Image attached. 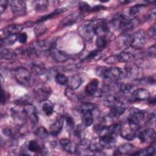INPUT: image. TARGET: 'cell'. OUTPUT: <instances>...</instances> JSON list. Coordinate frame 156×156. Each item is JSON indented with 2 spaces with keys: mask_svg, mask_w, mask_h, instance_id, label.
<instances>
[{
  "mask_svg": "<svg viewBox=\"0 0 156 156\" xmlns=\"http://www.w3.org/2000/svg\"><path fill=\"white\" fill-rule=\"evenodd\" d=\"M66 9L65 8H60V9H55L54 12L50 13L49 14H48V15H46L44 16H41V18H40L39 19L37 20V21H36L37 23H43V21H46L48 20H49V19H51L58 15H60V13L65 12L66 10Z\"/></svg>",
  "mask_w": 156,
  "mask_h": 156,
  "instance_id": "836d02e7",
  "label": "cell"
},
{
  "mask_svg": "<svg viewBox=\"0 0 156 156\" xmlns=\"http://www.w3.org/2000/svg\"><path fill=\"white\" fill-rule=\"evenodd\" d=\"M125 110H126L125 107L122 106L121 105L113 106L110 108L109 116L112 118L117 119L119 118L124 113Z\"/></svg>",
  "mask_w": 156,
  "mask_h": 156,
  "instance_id": "f1b7e54d",
  "label": "cell"
},
{
  "mask_svg": "<svg viewBox=\"0 0 156 156\" xmlns=\"http://www.w3.org/2000/svg\"><path fill=\"white\" fill-rule=\"evenodd\" d=\"M104 9H105V7H104L103 5H96L94 7H93V8L91 9V11L90 12H97V11H99L101 10H103Z\"/></svg>",
  "mask_w": 156,
  "mask_h": 156,
  "instance_id": "e7e4bbea",
  "label": "cell"
},
{
  "mask_svg": "<svg viewBox=\"0 0 156 156\" xmlns=\"http://www.w3.org/2000/svg\"><path fill=\"white\" fill-rule=\"evenodd\" d=\"M82 83V78L78 74H74L68 78L67 86L68 88L75 90L78 88Z\"/></svg>",
  "mask_w": 156,
  "mask_h": 156,
  "instance_id": "d4e9b609",
  "label": "cell"
},
{
  "mask_svg": "<svg viewBox=\"0 0 156 156\" xmlns=\"http://www.w3.org/2000/svg\"><path fill=\"white\" fill-rule=\"evenodd\" d=\"M32 49L34 55H39L43 53L50 51V50L55 46V43L54 40H39L34 43L30 45Z\"/></svg>",
  "mask_w": 156,
  "mask_h": 156,
  "instance_id": "277c9868",
  "label": "cell"
},
{
  "mask_svg": "<svg viewBox=\"0 0 156 156\" xmlns=\"http://www.w3.org/2000/svg\"><path fill=\"white\" fill-rule=\"evenodd\" d=\"M101 50H99L98 49L94 50L93 51H91L89 52V54L87 55V57L85 58V60H93L95 57H96L100 53Z\"/></svg>",
  "mask_w": 156,
  "mask_h": 156,
  "instance_id": "db71d44e",
  "label": "cell"
},
{
  "mask_svg": "<svg viewBox=\"0 0 156 156\" xmlns=\"http://www.w3.org/2000/svg\"><path fill=\"white\" fill-rule=\"evenodd\" d=\"M133 149V145L130 143H124L119 146L115 151V155H125L130 153Z\"/></svg>",
  "mask_w": 156,
  "mask_h": 156,
  "instance_id": "d6a6232c",
  "label": "cell"
},
{
  "mask_svg": "<svg viewBox=\"0 0 156 156\" xmlns=\"http://www.w3.org/2000/svg\"><path fill=\"white\" fill-rule=\"evenodd\" d=\"M155 147L152 146H149L146 148L141 149L136 152L134 153L133 155H153L155 154Z\"/></svg>",
  "mask_w": 156,
  "mask_h": 156,
  "instance_id": "b9f144b4",
  "label": "cell"
},
{
  "mask_svg": "<svg viewBox=\"0 0 156 156\" xmlns=\"http://www.w3.org/2000/svg\"><path fill=\"white\" fill-rule=\"evenodd\" d=\"M78 33L80 36L87 41H91L94 37V31L93 21H88L80 25L78 28Z\"/></svg>",
  "mask_w": 156,
  "mask_h": 156,
  "instance_id": "52a82bcc",
  "label": "cell"
},
{
  "mask_svg": "<svg viewBox=\"0 0 156 156\" xmlns=\"http://www.w3.org/2000/svg\"><path fill=\"white\" fill-rule=\"evenodd\" d=\"M14 76L18 83L24 87L30 86L32 82V77L30 73L26 68L20 67L15 69Z\"/></svg>",
  "mask_w": 156,
  "mask_h": 156,
  "instance_id": "5b68a950",
  "label": "cell"
},
{
  "mask_svg": "<svg viewBox=\"0 0 156 156\" xmlns=\"http://www.w3.org/2000/svg\"><path fill=\"white\" fill-rule=\"evenodd\" d=\"M27 40V35L25 32H21L18 35V40L20 43L24 44Z\"/></svg>",
  "mask_w": 156,
  "mask_h": 156,
  "instance_id": "680465c9",
  "label": "cell"
},
{
  "mask_svg": "<svg viewBox=\"0 0 156 156\" xmlns=\"http://www.w3.org/2000/svg\"><path fill=\"white\" fill-rule=\"evenodd\" d=\"M63 121L64 117L60 116L59 117H57L55 122L51 125L49 132L52 136H57L60 133L63 126Z\"/></svg>",
  "mask_w": 156,
  "mask_h": 156,
  "instance_id": "ac0fdd59",
  "label": "cell"
},
{
  "mask_svg": "<svg viewBox=\"0 0 156 156\" xmlns=\"http://www.w3.org/2000/svg\"><path fill=\"white\" fill-rule=\"evenodd\" d=\"M2 132L5 136H7L8 137H10V138H14V136H13L14 133H13L12 130L10 128H9V127L4 128L3 130H2Z\"/></svg>",
  "mask_w": 156,
  "mask_h": 156,
  "instance_id": "94428289",
  "label": "cell"
},
{
  "mask_svg": "<svg viewBox=\"0 0 156 156\" xmlns=\"http://www.w3.org/2000/svg\"><path fill=\"white\" fill-rule=\"evenodd\" d=\"M9 1L6 0H1L0 1V13L2 14L4 12H5V9H7L8 4H9Z\"/></svg>",
  "mask_w": 156,
  "mask_h": 156,
  "instance_id": "91938a15",
  "label": "cell"
},
{
  "mask_svg": "<svg viewBox=\"0 0 156 156\" xmlns=\"http://www.w3.org/2000/svg\"><path fill=\"white\" fill-rule=\"evenodd\" d=\"M155 45L154 44L151 47H150L148 49V54L153 57H155Z\"/></svg>",
  "mask_w": 156,
  "mask_h": 156,
  "instance_id": "be15d7a7",
  "label": "cell"
},
{
  "mask_svg": "<svg viewBox=\"0 0 156 156\" xmlns=\"http://www.w3.org/2000/svg\"><path fill=\"white\" fill-rule=\"evenodd\" d=\"M108 64H115L119 62V60L117 55H112L106 58L104 60Z\"/></svg>",
  "mask_w": 156,
  "mask_h": 156,
  "instance_id": "11a10c76",
  "label": "cell"
},
{
  "mask_svg": "<svg viewBox=\"0 0 156 156\" xmlns=\"http://www.w3.org/2000/svg\"><path fill=\"white\" fill-rule=\"evenodd\" d=\"M18 40V35L9 34L1 38V46H8L13 44Z\"/></svg>",
  "mask_w": 156,
  "mask_h": 156,
  "instance_id": "f546056e",
  "label": "cell"
},
{
  "mask_svg": "<svg viewBox=\"0 0 156 156\" xmlns=\"http://www.w3.org/2000/svg\"><path fill=\"white\" fill-rule=\"evenodd\" d=\"M138 24L137 19L132 18L123 13L118 14L112 21V25L123 32L133 29Z\"/></svg>",
  "mask_w": 156,
  "mask_h": 156,
  "instance_id": "6da1fadb",
  "label": "cell"
},
{
  "mask_svg": "<svg viewBox=\"0 0 156 156\" xmlns=\"http://www.w3.org/2000/svg\"><path fill=\"white\" fill-rule=\"evenodd\" d=\"M68 77H66L64 74L57 73L55 76V81L57 83L61 85H67Z\"/></svg>",
  "mask_w": 156,
  "mask_h": 156,
  "instance_id": "bcb514c9",
  "label": "cell"
},
{
  "mask_svg": "<svg viewBox=\"0 0 156 156\" xmlns=\"http://www.w3.org/2000/svg\"><path fill=\"white\" fill-rule=\"evenodd\" d=\"M118 88L121 93L126 94L130 91L131 89L132 88V86L127 83H121L119 85Z\"/></svg>",
  "mask_w": 156,
  "mask_h": 156,
  "instance_id": "f907efd6",
  "label": "cell"
},
{
  "mask_svg": "<svg viewBox=\"0 0 156 156\" xmlns=\"http://www.w3.org/2000/svg\"><path fill=\"white\" fill-rule=\"evenodd\" d=\"M132 35L124 34L117 38V45L121 49H126L130 46Z\"/></svg>",
  "mask_w": 156,
  "mask_h": 156,
  "instance_id": "44dd1931",
  "label": "cell"
},
{
  "mask_svg": "<svg viewBox=\"0 0 156 156\" xmlns=\"http://www.w3.org/2000/svg\"><path fill=\"white\" fill-rule=\"evenodd\" d=\"M96 74L104 80L112 82H117L124 74L122 70L119 68H106L104 66H99L97 68Z\"/></svg>",
  "mask_w": 156,
  "mask_h": 156,
  "instance_id": "7a4b0ae2",
  "label": "cell"
},
{
  "mask_svg": "<svg viewBox=\"0 0 156 156\" xmlns=\"http://www.w3.org/2000/svg\"><path fill=\"white\" fill-rule=\"evenodd\" d=\"M99 82L98 79L91 80L85 87V93L88 96H93L96 93L98 90Z\"/></svg>",
  "mask_w": 156,
  "mask_h": 156,
  "instance_id": "cb8c5ba5",
  "label": "cell"
},
{
  "mask_svg": "<svg viewBox=\"0 0 156 156\" xmlns=\"http://www.w3.org/2000/svg\"><path fill=\"white\" fill-rule=\"evenodd\" d=\"M147 41V34L143 30H139L132 35L130 47L134 49L143 48Z\"/></svg>",
  "mask_w": 156,
  "mask_h": 156,
  "instance_id": "8992f818",
  "label": "cell"
},
{
  "mask_svg": "<svg viewBox=\"0 0 156 156\" xmlns=\"http://www.w3.org/2000/svg\"><path fill=\"white\" fill-rule=\"evenodd\" d=\"M147 101H148V103L151 105H154L155 104V96H149Z\"/></svg>",
  "mask_w": 156,
  "mask_h": 156,
  "instance_id": "03108f58",
  "label": "cell"
},
{
  "mask_svg": "<svg viewBox=\"0 0 156 156\" xmlns=\"http://www.w3.org/2000/svg\"><path fill=\"white\" fill-rule=\"evenodd\" d=\"M138 137L141 143H152L155 140V132L152 128H148L139 133Z\"/></svg>",
  "mask_w": 156,
  "mask_h": 156,
  "instance_id": "4fadbf2b",
  "label": "cell"
},
{
  "mask_svg": "<svg viewBox=\"0 0 156 156\" xmlns=\"http://www.w3.org/2000/svg\"><path fill=\"white\" fill-rule=\"evenodd\" d=\"M51 94V87L46 84H40L34 90V95L38 102H43L48 100Z\"/></svg>",
  "mask_w": 156,
  "mask_h": 156,
  "instance_id": "ba28073f",
  "label": "cell"
},
{
  "mask_svg": "<svg viewBox=\"0 0 156 156\" xmlns=\"http://www.w3.org/2000/svg\"><path fill=\"white\" fill-rule=\"evenodd\" d=\"M30 97L24 96V97H21L19 99L16 100L15 101V104L17 105H26L29 104H31L30 102Z\"/></svg>",
  "mask_w": 156,
  "mask_h": 156,
  "instance_id": "816d5d0a",
  "label": "cell"
},
{
  "mask_svg": "<svg viewBox=\"0 0 156 156\" xmlns=\"http://www.w3.org/2000/svg\"><path fill=\"white\" fill-rule=\"evenodd\" d=\"M60 144L62 148L67 152L70 154H73L76 152V147L70 140L68 138H62L60 140Z\"/></svg>",
  "mask_w": 156,
  "mask_h": 156,
  "instance_id": "484cf974",
  "label": "cell"
},
{
  "mask_svg": "<svg viewBox=\"0 0 156 156\" xmlns=\"http://www.w3.org/2000/svg\"><path fill=\"white\" fill-rule=\"evenodd\" d=\"M124 71L126 76L129 79L132 80H138L142 76L141 68L138 67L136 64L131 63L130 62L126 63Z\"/></svg>",
  "mask_w": 156,
  "mask_h": 156,
  "instance_id": "30bf717a",
  "label": "cell"
},
{
  "mask_svg": "<svg viewBox=\"0 0 156 156\" xmlns=\"http://www.w3.org/2000/svg\"><path fill=\"white\" fill-rule=\"evenodd\" d=\"M27 149L29 151L37 154H43L44 152V148L41 147L35 140L29 141L27 145Z\"/></svg>",
  "mask_w": 156,
  "mask_h": 156,
  "instance_id": "1f68e13d",
  "label": "cell"
},
{
  "mask_svg": "<svg viewBox=\"0 0 156 156\" xmlns=\"http://www.w3.org/2000/svg\"><path fill=\"white\" fill-rule=\"evenodd\" d=\"M145 119L144 113L140 110L133 108L127 117V124L135 131H137L141 126Z\"/></svg>",
  "mask_w": 156,
  "mask_h": 156,
  "instance_id": "3957f363",
  "label": "cell"
},
{
  "mask_svg": "<svg viewBox=\"0 0 156 156\" xmlns=\"http://www.w3.org/2000/svg\"><path fill=\"white\" fill-rule=\"evenodd\" d=\"M23 112L26 116L30 120L33 125H35L38 123L39 119L37 109L35 106L32 104L26 105L23 108Z\"/></svg>",
  "mask_w": 156,
  "mask_h": 156,
  "instance_id": "7c38bea8",
  "label": "cell"
},
{
  "mask_svg": "<svg viewBox=\"0 0 156 156\" xmlns=\"http://www.w3.org/2000/svg\"><path fill=\"white\" fill-rule=\"evenodd\" d=\"M79 9L80 11L83 12H90L91 11V6L89 4H88L86 2H80L79 3Z\"/></svg>",
  "mask_w": 156,
  "mask_h": 156,
  "instance_id": "f5cc1de1",
  "label": "cell"
},
{
  "mask_svg": "<svg viewBox=\"0 0 156 156\" xmlns=\"http://www.w3.org/2000/svg\"><path fill=\"white\" fill-rule=\"evenodd\" d=\"M65 94L69 99L72 100V101H76L78 99L76 94L73 91V90H71L69 88H66L65 89Z\"/></svg>",
  "mask_w": 156,
  "mask_h": 156,
  "instance_id": "681fc988",
  "label": "cell"
},
{
  "mask_svg": "<svg viewBox=\"0 0 156 156\" xmlns=\"http://www.w3.org/2000/svg\"><path fill=\"white\" fill-rule=\"evenodd\" d=\"M65 121L66 122L67 126L71 129L74 130V129L75 127V123H74V121L73 119V118L71 116H65Z\"/></svg>",
  "mask_w": 156,
  "mask_h": 156,
  "instance_id": "9f6ffc18",
  "label": "cell"
},
{
  "mask_svg": "<svg viewBox=\"0 0 156 156\" xmlns=\"http://www.w3.org/2000/svg\"><path fill=\"white\" fill-rule=\"evenodd\" d=\"M99 139L100 144L102 147L103 149L112 148L115 145V137L109 134H105L102 136H99Z\"/></svg>",
  "mask_w": 156,
  "mask_h": 156,
  "instance_id": "d6986e66",
  "label": "cell"
},
{
  "mask_svg": "<svg viewBox=\"0 0 156 156\" xmlns=\"http://www.w3.org/2000/svg\"><path fill=\"white\" fill-rule=\"evenodd\" d=\"M7 99H8V96L7 94V93L2 88L1 93V104H5Z\"/></svg>",
  "mask_w": 156,
  "mask_h": 156,
  "instance_id": "6125c7cd",
  "label": "cell"
},
{
  "mask_svg": "<svg viewBox=\"0 0 156 156\" xmlns=\"http://www.w3.org/2000/svg\"><path fill=\"white\" fill-rule=\"evenodd\" d=\"M49 54L52 59L57 62H65L68 59V54L65 52L57 49L55 46L50 50Z\"/></svg>",
  "mask_w": 156,
  "mask_h": 156,
  "instance_id": "9a60e30c",
  "label": "cell"
},
{
  "mask_svg": "<svg viewBox=\"0 0 156 156\" xmlns=\"http://www.w3.org/2000/svg\"><path fill=\"white\" fill-rule=\"evenodd\" d=\"M79 16L80 13L78 12H74L68 15L60 21L59 24V27L62 28L74 25L76 22H77L79 18Z\"/></svg>",
  "mask_w": 156,
  "mask_h": 156,
  "instance_id": "2e32d148",
  "label": "cell"
},
{
  "mask_svg": "<svg viewBox=\"0 0 156 156\" xmlns=\"http://www.w3.org/2000/svg\"><path fill=\"white\" fill-rule=\"evenodd\" d=\"M121 137L125 140L131 141L133 140L136 136V131L134 130L128 124L121 127L120 132Z\"/></svg>",
  "mask_w": 156,
  "mask_h": 156,
  "instance_id": "ffe728a7",
  "label": "cell"
},
{
  "mask_svg": "<svg viewBox=\"0 0 156 156\" xmlns=\"http://www.w3.org/2000/svg\"><path fill=\"white\" fill-rule=\"evenodd\" d=\"M89 149L90 151L92 152H100L103 150V148L100 144L99 137L94 138L90 141Z\"/></svg>",
  "mask_w": 156,
  "mask_h": 156,
  "instance_id": "d590c367",
  "label": "cell"
},
{
  "mask_svg": "<svg viewBox=\"0 0 156 156\" xmlns=\"http://www.w3.org/2000/svg\"><path fill=\"white\" fill-rule=\"evenodd\" d=\"M119 62L129 63L134 58V55L132 53L126 51H122L117 55Z\"/></svg>",
  "mask_w": 156,
  "mask_h": 156,
  "instance_id": "74e56055",
  "label": "cell"
},
{
  "mask_svg": "<svg viewBox=\"0 0 156 156\" xmlns=\"http://www.w3.org/2000/svg\"><path fill=\"white\" fill-rule=\"evenodd\" d=\"M34 9L37 12H43L47 9L49 5V2L46 0L35 1L34 2Z\"/></svg>",
  "mask_w": 156,
  "mask_h": 156,
  "instance_id": "60d3db41",
  "label": "cell"
},
{
  "mask_svg": "<svg viewBox=\"0 0 156 156\" xmlns=\"http://www.w3.org/2000/svg\"><path fill=\"white\" fill-rule=\"evenodd\" d=\"M108 43V38L105 37H98L96 40V46L97 49L102 50L105 48Z\"/></svg>",
  "mask_w": 156,
  "mask_h": 156,
  "instance_id": "f6af8a7d",
  "label": "cell"
},
{
  "mask_svg": "<svg viewBox=\"0 0 156 156\" xmlns=\"http://www.w3.org/2000/svg\"><path fill=\"white\" fill-rule=\"evenodd\" d=\"M11 113L15 124L20 127H22L24 124L27 118L23 112V111H20L19 110L13 108L11 110Z\"/></svg>",
  "mask_w": 156,
  "mask_h": 156,
  "instance_id": "e0dca14e",
  "label": "cell"
},
{
  "mask_svg": "<svg viewBox=\"0 0 156 156\" xmlns=\"http://www.w3.org/2000/svg\"><path fill=\"white\" fill-rule=\"evenodd\" d=\"M24 28V26L20 24H12L8 26L5 29V32L9 34L18 35L21 32Z\"/></svg>",
  "mask_w": 156,
  "mask_h": 156,
  "instance_id": "e575fe53",
  "label": "cell"
},
{
  "mask_svg": "<svg viewBox=\"0 0 156 156\" xmlns=\"http://www.w3.org/2000/svg\"><path fill=\"white\" fill-rule=\"evenodd\" d=\"M89 144H90V141H88L87 139H85V138L82 139L79 144L76 147V152H77L78 154H80V155L85 154L84 152L90 151Z\"/></svg>",
  "mask_w": 156,
  "mask_h": 156,
  "instance_id": "4316f807",
  "label": "cell"
},
{
  "mask_svg": "<svg viewBox=\"0 0 156 156\" xmlns=\"http://www.w3.org/2000/svg\"><path fill=\"white\" fill-rule=\"evenodd\" d=\"M35 135L39 138L41 140H44L48 137L49 132L46 128L41 126L36 129V130L35 131Z\"/></svg>",
  "mask_w": 156,
  "mask_h": 156,
  "instance_id": "7bdbcfd3",
  "label": "cell"
},
{
  "mask_svg": "<svg viewBox=\"0 0 156 156\" xmlns=\"http://www.w3.org/2000/svg\"><path fill=\"white\" fill-rule=\"evenodd\" d=\"M122 102L121 98L115 94H109L104 99V104L109 108L116 105H122Z\"/></svg>",
  "mask_w": 156,
  "mask_h": 156,
  "instance_id": "7402d4cb",
  "label": "cell"
},
{
  "mask_svg": "<svg viewBox=\"0 0 156 156\" xmlns=\"http://www.w3.org/2000/svg\"><path fill=\"white\" fill-rule=\"evenodd\" d=\"M82 122L84 126L88 127L93 122V115L92 112H87L82 114Z\"/></svg>",
  "mask_w": 156,
  "mask_h": 156,
  "instance_id": "f35d334b",
  "label": "cell"
},
{
  "mask_svg": "<svg viewBox=\"0 0 156 156\" xmlns=\"http://www.w3.org/2000/svg\"><path fill=\"white\" fill-rule=\"evenodd\" d=\"M1 58L3 59V60H12L15 58L17 57V53L11 49H9V48H1Z\"/></svg>",
  "mask_w": 156,
  "mask_h": 156,
  "instance_id": "83f0119b",
  "label": "cell"
},
{
  "mask_svg": "<svg viewBox=\"0 0 156 156\" xmlns=\"http://www.w3.org/2000/svg\"><path fill=\"white\" fill-rule=\"evenodd\" d=\"M149 96L150 94L147 90L144 88H138L132 92L130 100L132 102L146 101L148 99Z\"/></svg>",
  "mask_w": 156,
  "mask_h": 156,
  "instance_id": "5bb4252c",
  "label": "cell"
},
{
  "mask_svg": "<svg viewBox=\"0 0 156 156\" xmlns=\"http://www.w3.org/2000/svg\"><path fill=\"white\" fill-rule=\"evenodd\" d=\"M121 127L122 126L119 123H115L107 126V134L116 137L120 134Z\"/></svg>",
  "mask_w": 156,
  "mask_h": 156,
  "instance_id": "8d00e7d4",
  "label": "cell"
},
{
  "mask_svg": "<svg viewBox=\"0 0 156 156\" xmlns=\"http://www.w3.org/2000/svg\"><path fill=\"white\" fill-rule=\"evenodd\" d=\"M74 133L79 139L80 140L84 138V129L83 128V126L78 125L74 129Z\"/></svg>",
  "mask_w": 156,
  "mask_h": 156,
  "instance_id": "c3c4849f",
  "label": "cell"
},
{
  "mask_svg": "<svg viewBox=\"0 0 156 156\" xmlns=\"http://www.w3.org/2000/svg\"><path fill=\"white\" fill-rule=\"evenodd\" d=\"M47 30V27L44 24L42 23H37V24L35 26L34 32L36 35V37H40L44 34Z\"/></svg>",
  "mask_w": 156,
  "mask_h": 156,
  "instance_id": "ee69618b",
  "label": "cell"
},
{
  "mask_svg": "<svg viewBox=\"0 0 156 156\" xmlns=\"http://www.w3.org/2000/svg\"><path fill=\"white\" fill-rule=\"evenodd\" d=\"M32 71L37 76H41L46 73V68L44 64L40 61H35L30 65Z\"/></svg>",
  "mask_w": 156,
  "mask_h": 156,
  "instance_id": "603a6c76",
  "label": "cell"
},
{
  "mask_svg": "<svg viewBox=\"0 0 156 156\" xmlns=\"http://www.w3.org/2000/svg\"><path fill=\"white\" fill-rule=\"evenodd\" d=\"M146 4H136L132 7H131L129 9V15L130 16H135L137 15L141 10V9L144 7Z\"/></svg>",
  "mask_w": 156,
  "mask_h": 156,
  "instance_id": "7dc6e473",
  "label": "cell"
},
{
  "mask_svg": "<svg viewBox=\"0 0 156 156\" xmlns=\"http://www.w3.org/2000/svg\"><path fill=\"white\" fill-rule=\"evenodd\" d=\"M54 104L50 101H46L43 102L42 105V110L47 116H51L54 112Z\"/></svg>",
  "mask_w": 156,
  "mask_h": 156,
  "instance_id": "ab89813d",
  "label": "cell"
},
{
  "mask_svg": "<svg viewBox=\"0 0 156 156\" xmlns=\"http://www.w3.org/2000/svg\"><path fill=\"white\" fill-rule=\"evenodd\" d=\"M13 13L17 16L24 15L26 13V4L23 0H14L10 2Z\"/></svg>",
  "mask_w": 156,
  "mask_h": 156,
  "instance_id": "8fae6325",
  "label": "cell"
},
{
  "mask_svg": "<svg viewBox=\"0 0 156 156\" xmlns=\"http://www.w3.org/2000/svg\"><path fill=\"white\" fill-rule=\"evenodd\" d=\"M93 21L94 34L98 37H105L107 38L110 29L107 23L102 19H98Z\"/></svg>",
  "mask_w": 156,
  "mask_h": 156,
  "instance_id": "9c48e42d",
  "label": "cell"
},
{
  "mask_svg": "<svg viewBox=\"0 0 156 156\" xmlns=\"http://www.w3.org/2000/svg\"><path fill=\"white\" fill-rule=\"evenodd\" d=\"M97 108H98V105L94 103L83 102L80 104L77 107V110L81 114H82L87 112H93V110H96Z\"/></svg>",
  "mask_w": 156,
  "mask_h": 156,
  "instance_id": "4dcf8cb0",
  "label": "cell"
},
{
  "mask_svg": "<svg viewBox=\"0 0 156 156\" xmlns=\"http://www.w3.org/2000/svg\"><path fill=\"white\" fill-rule=\"evenodd\" d=\"M155 24H154L151 27H150L149 29V30H147V35H148L149 37L153 38V39H155V37H156V32H155Z\"/></svg>",
  "mask_w": 156,
  "mask_h": 156,
  "instance_id": "6f0895ef",
  "label": "cell"
}]
</instances>
